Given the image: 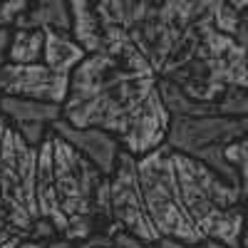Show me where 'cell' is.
I'll return each instance as SVG.
<instances>
[{"instance_id": "obj_1", "label": "cell", "mask_w": 248, "mask_h": 248, "mask_svg": "<svg viewBox=\"0 0 248 248\" xmlns=\"http://www.w3.org/2000/svg\"><path fill=\"white\" fill-rule=\"evenodd\" d=\"M156 90V72L129 70L107 52H90L70 72L62 119L75 127H99L117 139L127 132L141 102Z\"/></svg>"}, {"instance_id": "obj_2", "label": "cell", "mask_w": 248, "mask_h": 248, "mask_svg": "<svg viewBox=\"0 0 248 248\" xmlns=\"http://www.w3.org/2000/svg\"><path fill=\"white\" fill-rule=\"evenodd\" d=\"M137 179L147 214L159 236L179 238L186 246H196L203 241L201 231L184 209L174 171V149L169 144H161V147L137 156Z\"/></svg>"}, {"instance_id": "obj_3", "label": "cell", "mask_w": 248, "mask_h": 248, "mask_svg": "<svg viewBox=\"0 0 248 248\" xmlns=\"http://www.w3.org/2000/svg\"><path fill=\"white\" fill-rule=\"evenodd\" d=\"M35 174H37V147L28 144L15 132L5 129L0 149V214L10 229L28 233L37 216L35 203Z\"/></svg>"}, {"instance_id": "obj_4", "label": "cell", "mask_w": 248, "mask_h": 248, "mask_svg": "<svg viewBox=\"0 0 248 248\" xmlns=\"http://www.w3.org/2000/svg\"><path fill=\"white\" fill-rule=\"evenodd\" d=\"M52 174H55V191L60 209L67 218L70 216H94L92 196L97 184L105 179L94 164L82 156L65 139L52 132Z\"/></svg>"}, {"instance_id": "obj_5", "label": "cell", "mask_w": 248, "mask_h": 248, "mask_svg": "<svg viewBox=\"0 0 248 248\" xmlns=\"http://www.w3.org/2000/svg\"><path fill=\"white\" fill-rule=\"evenodd\" d=\"M109 223L127 231L144 243H154L159 231L147 214L144 196L137 179V156L129 152H119L117 164L109 174Z\"/></svg>"}, {"instance_id": "obj_6", "label": "cell", "mask_w": 248, "mask_h": 248, "mask_svg": "<svg viewBox=\"0 0 248 248\" xmlns=\"http://www.w3.org/2000/svg\"><path fill=\"white\" fill-rule=\"evenodd\" d=\"M248 119L246 117H223L218 112L196 114V117H171L164 144L174 152L194 154L211 144H229L238 137H246Z\"/></svg>"}, {"instance_id": "obj_7", "label": "cell", "mask_w": 248, "mask_h": 248, "mask_svg": "<svg viewBox=\"0 0 248 248\" xmlns=\"http://www.w3.org/2000/svg\"><path fill=\"white\" fill-rule=\"evenodd\" d=\"M67 85L70 77L55 75L43 62H30V65L5 62V65H0V97H28L62 105L67 94Z\"/></svg>"}, {"instance_id": "obj_8", "label": "cell", "mask_w": 248, "mask_h": 248, "mask_svg": "<svg viewBox=\"0 0 248 248\" xmlns=\"http://www.w3.org/2000/svg\"><path fill=\"white\" fill-rule=\"evenodd\" d=\"M169 112L161 105V97L154 90L147 99L141 102V107L137 109V114L132 117L127 132L119 137V144L124 152H129L134 156H141L156 147H161L167 139V129H169Z\"/></svg>"}, {"instance_id": "obj_9", "label": "cell", "mask_w": 248, "mask_h": 248, "mask_svg": "<svg viewBox=\"0 0 248 248\" xmlns=\"http://www.w3.org/2000/svg\"><path fill=\"white\" fill-rule=\"evenodd\" d=\"M129 37H132V43L139 47V52L147 57V62L152 65V70L159 77L161 70L167 67L171 62V57L179 52L184 30H176L164 17H159L156 5H154V10L129 32Z\"/></svg>"}, {"instance_id": "obj_10", "label": "cell", "mask_w": 248, "mask_h": 248, "mask_svg": "<svg viewBox=\"0 0 248 248\" xmlns=\"http://www.w3.org/2000/svg\"><path fill=\"white\" fill-rule=\"evenodd\" d=\"M60 139H65L70 147H75L82 156H87L94 167L109 176L114 164H117V156L122 152V144L114 134L99 129V127H75V124L65 122V119H57L52 127H50Z\"/></svg>"}, {"instance_id": "obj_11", "label": "cell", "mask_w": 248, "mask_h": 248, "mask_svg": "<svg viewBox=\"0 0 248 248\" xmlns=\"http://www.w3.org/2000/svg\"><path fill=\"white\" fill-rule=\"evenodd\" d=\"M85 47L77 40L65 32V30H55V28H45L43 30V65L50 67L55 75H65L70 77V72L85 60Z\"/></svg>"}, {"instance_id": "obj_12", "label": "cell", "mask_w": 248, "mask_h": 248, "mask_svg": "<svg viewBox=\"0 0 248 248\" xmlns=\"http://www.w3.org/2000/svg\"><path fill=\"white\" fill-rule=\"evenodd\" d=\"M0 114L8 119V124H52L62 117V107L55 102L28 99V97H0Z\"/></svg>"}, {"instance_id": "obj_13", "label": "cell", "mask_w": 248, "mask_h": 248, "mask_svg": "<svg viewBox=\"0 0 248 248\" xmlns=\"http://www.w3.org/2000/svg\"><path fill=\"white\" fill-rule=\"evenodd\" d=\"M70 15V35L85 47V52H97L102 47V23L97 15V0H65Z\"/></svg>"}, {"instance_id": "obj_14", "label": "cell", "mask_w": 248, "mask_h": 248, "mask_svg": "<svg viewBox=\"0 0 248 248\" xmlns=\"http://www.w3.org/2000/svg\"><path fill=\"white\" fill-rule=\"evenodd\" d=\"M154 10L152 0H97V15L102 28H119L132 32Z\"/></svg>"}, {"instance_id": "obj_15", "label": "cell", "mask_w": 248, "mask_h": 248, "mask_svg": "<svg viewBox=\"0 0 248 248\" xmlns=\"http://www.w3.org/2000/svg\"><path fill=\"white\" fill-rule=\"evenodd\" d=\"M216 0H159L156 13L176 30H191L209 23Z\"/></svg>"}, {"instance_id": "obj_16", "label": "cell", "mask_w": 248, "mask_h": 248, "mask_svg": "<svg viewBox=\"0 0 248 248\" xmlns=\"http://www.w3.org/2000/svg\"><path fill=\"white\" fill-rule=\"evenodd\" d=\"M15 28H55L70 32V15L65 0H30V8L15 20Z\"/></svg>"}, {"instance_id": "obj_17", "label": "cell", "mask_w": 248, "mask_h": 248, "mask_svg": "<svg viewBox=\"0 0 248 248\" xmlns=\"http://www.w3.org/2000/svg\"><path fill=\"white\" fill-rule=\"evenodd\" d=\"M156 92L161 97V105L167 107L169 117H196V114L216 112V105H206V102L191 99L181 87H176L167 77H156Z\"/></svg>"}, {"instance_id": "obj_18", "label": "cell", "mask_w": 248, "mask_h": 248, "mask_svg": "<svg viewBox=\"0 0 248 248\" xmlns=\"http://www.w3.org/2000/svg\"><path fill=\"white\" fill-rule=\"evenodd\" d=\"M43 60V30L35 28H13L10 45H8V62L30 65Z\"/></svg>"}, {"instance_id": "obj_19", "label": "cell", "mask_w": 248, "mask_h": 248, "mask_svg": "<svg viewBox=\"0 0 248 248\" xmlns=\"http://www.w3.org/2000/svg\"><path fill=\"white\" fill-rule=\"evenodd\" d=\"M209 23L218 32L236 37V32L241 28H246V13H238L236 8H231V5L221 3V0H216L214 8H211V15H209Z\"/></svg>"}, {"instance_id": "obj_20", "label": "cell", "mask_w": 248, "mask_h": 248, "mask_svg": "<svg viewBox=\"0 0 248 248\" xmlns=\"http://www.w3.org/2000/svg\"><path fill=\"white\" fill-rule=\"evenodd\" d=\"M216 112L223 117H248V94L246 87H226L216 97Z\"/></svg>"}, {"instance_id": "obj_21", "label": "cell", "mask_w": 248, "mask_h": 248, "mask_svg": "<svg viewBox=\"0 0 248 248\" xmlns=\"http://www.w3.org/2000/svg\"><path fill=\"white\" fill-rule=\"evenodd\" d=\"M223 159L238 171L241 181L246 184L248 181V139L246 137H238V139L229 141L223 147Z\"/></svg>"}, {"instance_id": "obj_22", "label": "cell", "mask_w": 248, "mask_h": 248, "mask_svg": "<svg viewBox=\"0 0 248 248\" xmlns=\"http://www.w3.org/2000/svg\"><path fill=\"white\" fill-rule=\"evenodd\" d=\"M30 8V0H0V30L15 28V20Z\"/></svg>"}, {"instance_id": "obj_23", "label": "cell", "mask_w": 248, "mask_h": 248, "mask_svg": "<svg viewBox=\"0 0 248 248\" xmlns=\"http://www.w3.org/2000/svg\"><path fill=\"white\" fill-rule=\"evenodd\" d=\"M92 211L99 221H109V176H105L92 196Z\"/></svg>"}, {"instance_id": "obj_24", "label": "cell", "mask_w": 248, "mask_h": 248, "mask_svg": "<svg viewBox=\"0 0 248 248\" xmlns=\"http://www.w3.org/2000/svg\"><path fill=\"white\" fill-rule=\"evenodd\" d=\"M47 129L50 127H45V124H15V132L23 137L28 144H32V147H40V144H43V139L47 137Z\"/></svg>"}, {"instance_id": "obj_25", "label": "cell", "mask_w": 248, "mask_h": 248, "mask_svg": "<svg viewBox=\"0 0 248 248\" xmlns=\"http://www.w3.org/2000/svg\"><path fill=\"white\" fill-rule=\"evenodd\" d=\"M0 248H47V243L35 241L23 231H10L3 241H0Z\"/></svg>"}, {"instance_id": "obj_26", "label": "cell", "mask_w": 248, "mask_h": 248, "mask_svg": "<svg viewBox=\"0 0 248 248\" xmlns=\"http://www.w3.org/2000/svg\"><path fill=\"white\" fill-rule=\"evenodd\" d=\"M28 236L35 238V241L47 243V241H52V238L60 236V233H57V229H55V226H52L47 218H35L32 226H30V231H28Z\"/></svg>"}, {"instance_id": "obj_27", "label": "cell", "mask_w": 248, "mask_h": 248, "mask_svg": "<svg viewBox=\"0 0 248 248\" xmlns=\"http://www.w3.org/2000/svg\"><path fill=\"white\" fill-rule=\"evenodd\" d=\"M105 246H109V236H90L87 241H77L72 248H105Z\"/></svg>"}, {"instance_id": "obj_28", "label": "cell", "mask_w": 248, "mask_h": 248, "mask_svg": "<svg viewBox=\"0 0 248 248\" xmlns=\"http://www.w3.org/2000/svg\"><path fill=\"white\" fill-rule=\"evenodd\" d=\"M8 45H10V30L3 28L0 30V65L8 62Z\"/></svg>"}, {"instance_id": "obj_29", "label": "cell", "mask_w": 248, "mask_h": 248, "mask_svg": "<svg viewBox=\"0 0 248 248\" xmlns=\"http://www.w3.org/2000/svg\"><path fill=\"white\" fill-rule=\"evenodd\" d=\"M191 248H229V246H223V243H218V241H211V238H203L201 243H196V246H191Z\"/></svg>"}, {"instance_id": "obj_30", "label": "cell", "mask_w": 248, "mask_h": 248, "mask_svg": "<svg viewBox=\"0 0 248 248\" xmlns=\"http://www.w3.org/2000/svg\"><path fill=\"white\" fill-rule=\"evenodd\" d=\"M221 3H226V5L236 8L238 13H246V8H248V0H221Z\"/></svg>"}, {"instance_id": "obj_31", "label": "cell", "mask_w": 248, "mask_h": 248, "mask_svg": "<svg viewBox=\"0 0 248 248\" xmlns=\"http://www.w3.org/2000/svg\"><path fill=\"white\" fill-rule=\"evenodd\" d=\"M5 129H8V119L0 114V149H3V137H5Z\"/></svg>"}, {"instance_id": "obj_32", "label": "cell", "mask_w": 248, "mask_h": 248, "mask_svg": "<svg viewBox=\"0 0 248 248\" xmlns=\"http://www.w3.org/2000/svg\"><path fill=\"white\" fill-rule=\"evenodd\" d=\"M10 229V226H8V221L3 218V214H0V231H8Z\"/></svg>"}, {"instance_id": "obj_33", "label": "cell", "mask_w": 248, "mask_h": 248, "mask_svg": "<svg viewBox=\"0 0 248 248\" xmlns=\"http://www.w3.org/2000/svg\"><path fill=\"white\" fill-rule=\"evenodd\" d=\"M10 231H15V229H8V231H0V241H3V238H5V236H8Z\"/></svg>"}, {"instance_id": "obj_34", "label": "cell", "mask_w": 248, "mask_h": 248, "mask_svg": "<svg viewBox=\"0 0 248 248\" xmlns=\"http://www.w3.org/2000/svg\"><path fill=\"white\" fill-rule=\"evenodd\" d=\"M152 3H154V5H156V3H159V0H152Z\"/></svg>"}, {"instance_id": "obj_35", "label": "cell", "mask_w": 248, "mask_h": 248, "mask_svg": "<svg viewBox=\"0 0 248 248\" xmlns=\"http://www.w3.org/2000/svg\"><path fill=\"white\" fill-rule=\"evenodd\" d=\"M105 248H112V246H105Z\"/></svg>"}]
</instances>
